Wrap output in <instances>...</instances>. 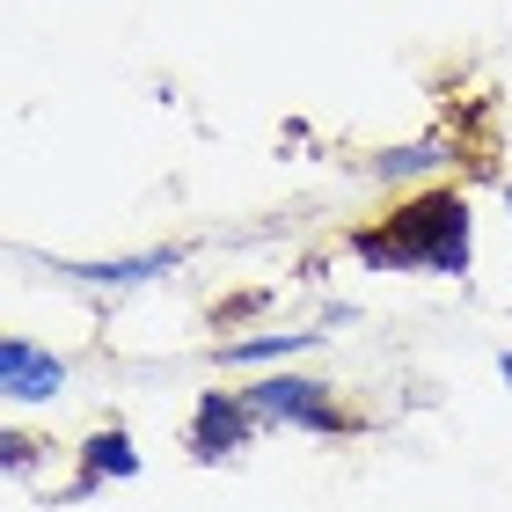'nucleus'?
I'll return each instance as SVG.
<instances>
[{"label":"nucleus","mask_w":512,"mask_h":512,"mask_svg":"<svg viewBox=\"0 0 512 512\" xmlns=\"http://www.w3.org/2000/svg\"><path fill=\"white\" fill-rule=\"evenodd\" d=\"M344 256L366 271H417V278H469L476 271V205L454 183L403 191L381 220L344 235Z\"/></svg>","instance_id":"1"},{"label":"nucleus","mask_w":512,"mask_h":512,"mask_svg":"<svg viewBox=\"0 0 512 512\" xmlns=\"http://www.w3.org/2000/svg\"><path fill=\"white\" fill-rule=\"evenodd\" d=\"M242 403L256 410V425H278V432H315V439H344V432H366V417L337 395V381L322 374H293V366H271L242 388Z\"/></svg>","instance_id":"2"},{"label":"nucleus","mask_w":512,"mask_h":512,"mask_svg":"<svg viewBox=\"0 0 512 512\" xmlns=\"http://www.w3.org/2000/svg\"><path fill=\"white\" fill-rule=\"evenodd\" d=\"M256 410L242 403V388H198V410H191V432H183V447H191V461H235L242 447H256Z\"/></svg>","instance_id":"3"},{"label":"nucleus","mask_w":512,"mask_h":512,"mask_svg":"<svg viewBox=\"0 0 512 512\" xmlns=\"http://www.w3.org/2000/svg\"><path fill=\"white\" fill-rule=\"evenodd\" d=\"M183 256L191 249H139V256H96V264H81V256H44L59 278H74V286H96V293H132V286H154V278H176Z\"/></svg>","instance_id":"4"},{"label":"nucleus","mask_w":512,"mask_h":512,"mask_svg":"<svg viewBox=\"0 0 512 512\" xmlns=\"http://www.w3.org/2000/svg\"><path fill=\"white\" fill-rule=\"evenodd\" d=\"M66 381H74V366H66L59 352H44V344H30V337H0V395H8L15 410L59 403Z\"/></svg>","instance_id":"5"},{"label":"nucleus","mask_w":512,"mask_h":512,"mask_svg":"<svg viewBox=\"0 0 512 512\" xmlns=\"http://www.w3.org/2000/svg\"><path fill=\"white\" fill-rule=\"evenodd\" d=\"M74 454H81V476L59 491V505H81V498H96L103 483H132V476H139V447H132V432L118 425V417H110V425H96Z\"/></svg>","instance_id":"6"},{"label":"nucleus","mask_w":512,"mask_h":512,"mask_svg":"<svg viewBox=\"0 0 512 512\" xmlns=\"http://www.w3.org/2000/svg\"><path fill=\"white\" fill-rule=\"evenodd\" d=\"M447 161H454L447 139H410V147H381L374 161H366V176H374L381 191H410L417 176H439Z\"/></svg>","instance_id":"7"},{"label":"nucleus","mask_w":512,"mask_h":512,"mask_svg":"<svg viewBox=\"0 0 512 512\" xmlns=\"http://www.w3.org/2000/svg\"><path fill=\"white\" fill-rule=\"evenodd\" d=\"M322 330H256V337H227L220 344V366H286L300 352H315Z\"/></svg>","instance_id":"8"},{"label":"nucleus","mask_w":512,"mask_h":512,"mask_svg":"<svg viewBox=\"0 0 512 512\" xmlns=\"http://www.w3.org/2000/svg\"><path fill=\"white\" fill-rule=\"evenodd\" d=\"M264 308H271V293L256 286V293H235V300H220V308H213V322H220V330H235L242 315H264Z\"/></svg>","instance_id":"9"},{"label":"nucleus","mask_w":512,"mask_h":512,"mask_svg":"<svg viewBox=\"0 0 512 512\" xmlns=\"http://www.w3.org/2000/svg\"><path fill=\"white\" fill-rule=\"evenodd\" d=\"M0 461H8V476H30L37 469V439L30 432H8V439H0Z\"/></svg>","instance_id":"10"},{"label":"nucleus","mask_w":512,"mask_h":512,"mask_svg":"<svg viewBox=\"0 0 512 512\" xmlns=\"http://www.w3.org/2000/svg\"><path fill=\"white\" fill-rule=\"evenodd\" d=\"M498 374H505V388H512V352H498Z\"/></svg>","instance_id":"11"},{"label":"nucleus","mask_w":512,"mask_h":512,"mask_svg":"<svg viewBox=\"0 0 512 512\" xmlns=\"http://www.w3.org/2000/svg\"><path fill=\"white\" fill-rule=\"evenodd\" d=\"M505 213H512V183H505Z\"/></svg>","instance_id":"12"}]
</instances>
